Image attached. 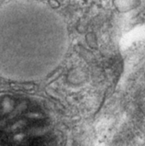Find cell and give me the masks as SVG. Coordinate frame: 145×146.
Returning <instances> with one entry per match:
<instances>
[{
	"mask_svg": "<svg viewBox=\"0 0 145 146\" xmlns=\"http://www.w3.org/2000/svg\"><path fill=\"white\" fill-rule=\"evenodd\" d=\"M70 36L64 17L40 0H9L0 5V77L36 82L64 60Z\"/></svg>",
	"mask_w": 145,
	"mask_h": 146,
	"instance_id": "6da1fadb",
	"label": "cell"
}]
</instances>
